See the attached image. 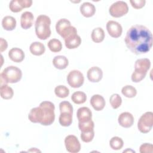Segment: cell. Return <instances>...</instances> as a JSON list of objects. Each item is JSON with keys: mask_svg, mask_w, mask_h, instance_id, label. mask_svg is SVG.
I'll list each match as a JSON object with an SVG mask.
<instances>
[{"mask_svg": "<svg viewBox=\"0 0 153 153\" xmlns=\"http://www.w3.org/2000/svg\"><path fill=\"white\" fill-rule=\"evenodd\" d=\"M124 42L127 48L133 54H145L152 46V35L151 30L143 25H133L128 29Z\"/></svg>", "mask_w": 153, "mask_h": 153, "instance_id": "1", "label": "cell"}, {"mask_svg": "<svg viewBox=\"0 0 153 153\" xmlns=\"http://www.w3.org/2000/svg\"><path fill=\"white\" fill-rule=\"evenodd\" d=\"M54 105L50 101L42 102L39 106L32 108L29 114V120L33 123H40L42 126H50L55 120Z\"/></svg>", "mask_w": 153, "mask_h": 153, "instance_id": "2", "label": "cell"}, {"mask_svg": "<svg viewBox=\"0 0 153 153\" xmlns=\"http://www.w3.org/2000/svg\"><path fill=\"white\" fill-rule=\"evenodd\" d=\"M51 19L46 15H39L37 17L35 23V33L41 40H45L51 35Z\"/></svg>", "mask_w": 153, "mask_h": 153, "instance_id": "3", "label": "cell"}, {"mask_svg": "<svg viewBox=\"0 0 153 153\" xmlns=\"http://www.w3.org/2000/svg\"><path fill=\"white\" fill-rule=\"evenodd\" d=\"M151 67V62L147 58L137 59L134 63V71L131 79L134 82H139L145 78Z\"/></svg>", "mask_w": 153, "mask_h": 153, "instance_id": "4", "label": "cell"}, {"mask_svg": "<svg viewBox=\"0 0 153 153\" xmlns=\"http://www.w3.org/2000/svg\"><path fill=\"white\" fill-rule=\"evenodd\" d=\"M22 77V71L14 66L5 68L0 74L1 85L8 83L18 82Z\"/></svg>", "mask_w": 153, "mask_h": 153, "instance_id": "5", "label": "cell"}, {"mask_svg": "<svg viewBox=\"0 0 153 153\" xmlns=\"http://www.w3.org/2000/svg\"><path fill=\"white\" fill-rule=\"evenodd\" d=\"M56 30L57 33L63 39H65L67 36L72 33H77L76 29L71 26L70 21L66 19H61L57 22Z\"/></svg>", "mask_w": 153, "mask_h": 153, "instance_id": "6", "label": "cell"}, {"mask_svg": "<svg viewBox=\"0 0 153 153\" xmlns=\"http://www.w3.org/2000/svg\"><path fill=\"white\" fill-rule=\"evenodd\" d=\"M153 126V113L146 112L140 117L137 123L138 130L142 133H147L151 131Z\"/></svg>", "mask_w": 153, "mask_h": 153, "instance_id": "7", "label": "cell"}, {"mask_svg": "<svg viewBox=\"0 0 153 153\" xmlns=\"http://www.w3.org/2000/svg\"><path fill=\"white\" fill-rule=\"evenodd\" d=\"M128 11V5L126 2L123 1H118L113 3L109 9V13L111 16L115 18L121 17L126 15Z\"/></svg>", "mask_w": 153, "mask_h": 153, "instance_id": "8", "label": "cell"}, {"mask_svg": "<svg viewBox=\"0 0 153 153\" xmlns=\"http://www.w3.org/2000/svg\"><path fill=\"white\" fill-rule=\"evenodd\" d=\"M84 77L81 72L78 70L71 71L67 76V82L72 88H79L84 83Z\"/></svg>", "mask_w": 153, "mask_h": 153, "instance_id": "9", "label": "cell"}, {"mask_svg": "<svg viewBox=\"0 0 153 153\" xmlns=\"http://www.w3.org/2000/svg\"><path fill=\"white\" fill-rule=\"evenodd\" d=\"M66 150L71 153H77L81 149V144L78 138L72 134L67 136L65 139Z\"/></svg>", "mask_w": 153, "mask_h": 153, "instance_id": "10", "label": "cell"}, {"mask_svg": "<svg viewBox=\"0 0 153 153\" xmlns=\"http://www.w3.org/2000/svg\"><path fill=\"white\" fill-rule=\"evenodd\" d=\"M106 29L109 35L115 38L120 37L123 32L121 25L117 22L109 20L106 23Z\"/></svg>", "mask_w": 153, "mask_h": 153, "instance_id": "11", "label": "cell"}, {"mask_svg": "<svg viewBox=\"0 0 153 153\" xmlns=\"http://www.w3.org/2000/svg\"><path fill=\"white\" fill-rule=\"evenodd\" d=\"M32 4L31 0H12L9 4L10 10L13 13H19L23 8H29Z\"/></svg>", "mask_w": 153, "mask_h": 153, "instance_id": "12", "label": "cell"}, {"mask_svg": "<svg viewBox=\"0 0 153 153\" xmlns=\"http://www.w3.org/2000/svg\"><path fill=\"white\" fill-rule=\"evenodd\" d=\"M88 79L92 82H99L103 77L102 70L97 66L90 68L87 73Z\"/></svg>", "mask_w": 153, "mask_h": 153, "instance_id": "13", "label": "cell"}, {"mask_svg": "<svg viewBox=\"0 0 153 153\" xmlns=\"http://www.w3.org/2000/svg\"><path fill=\"white\" fill-rule=\"evenodd\" d=\"M118 121L121 127L129 128L131 127L134 123V117L131 113L124 112L119 115Z\"/></svg>", "mask_w": 153, "mask_h": 153, "instance_id": "14", "label": "cell"}, {"mask_svg": "<svg viewBox=\"0 0 153 153\" xmlns=\"http://www.w3.org/2000/svg\"><path fill=\"white\" fill-rule=\"evenodd\" d=\"M65 40V44L68 49H75L79 47L81 43V37L77 35V33H72L66 37Z\"/></svg>", "mask_w": 153, "mask_h": 153, "instance_id": "15", "label": "cell"}, {"mask_svg": "<svg viewBox=\"0 0 153 153\" xmlns=\"http://www.w3.org/2000/svg\"><path fill=\"white\" fill-rule=\"evenodd\" d=\"M34 17L33 14L30 11L23 13L20 17V25L24 29H27L32 27L33 23Z\"/></svg>", "mask_w": 153, "mask_h": 153, "instance_id": "16", "label": "cell"}, {"mask_svg": "<svg viewBox=\"0 0 153 153\" xmlns=\"http://www.w3.org/2000/svg\"><path fill=\"white\" fill-rule=\"evenodd\" d=\"M90 102L93 109L97 111H102L104 108L106 103L105 99L100 94H94L92 96Z\"/></svg>", "mask_w": 153, "mask_h": 153, "instance_id": "17", "label": "cell"}, {"mask_svg": "<svg viewBox=\"0 0 153 153\" xmlns=\"http://www.w3.org/2000/svg\"><path fill=\"white\" fill-rule=\"evenodd\" d=\"M8 57L14 62L20 63L24 60L25 54L22 49L14 47L8 51Z\"/></svg>", "mask_w": 153, "mask_h": 153, "instance_id": "18", "label": "cell"}, {"mask_svg": "<svg viewBox=\"0 0 153 153\" xmlns=\"http://www.w3.org/2000/svg\"><path fill=\"white\" fill-rule=\"evenodd\" d=\"M78 123H84L91 120L92 112L87 107L79 108L76 112Z\"/></svg>", "mask_w": 153, "mask_h": 153, "instance_id": "19", "label": "cell"}, {"mask_svg": "<svg viewBox=\"0 0 153 153\" xmlns=\"http://www.w3.org/2000/svg\"><path fill=\"white\" fill-rule=\"evenodd\" d=\"M81 14L85 17H92L96 12V8L94 5L88 2L82 3L79 8Z\"/></svg>", "mask_w": 153, "mask_h": 153, "instance_id": "20", "label": "cell"}, {"mask_svg": "<svg viewBox=\"0 0 153 153\" xmlns=\"http://www.w3.org/2000/svg\"><path fill=\"white\" fill-rule=\"evenodd\" d=\"M54 66L58 69H64L69 65L68 59L64 56H56L53 60Z\"/></svg>", "mask_w": 153, "mask_h": 153, "instance_id": "21", "label": "cell"}, {"mask_svg": "<svg viewBox=\"0 0 153 153\" xmlns=\"http://www.w3.org/2000/svg\"><path fill=\"white\" fill-rule=\"evenodd\" d=\"M2 27L8 31L14 30L16 26V20L15 18L10 16H5L2 20Z\"/></svg>", "mask_w": 153, "mask_h": 153, "instance_id": "22", "label": "cell"}, {"mask_svg": "<svg viewBox=\"0 0 153 153\" xmlns=\"http://www.w3.org/2000/svg\"><path fill=\"white\" fill-rule=\"evenodd\" d=\"M29 50L31 54L34 56H41L45 53V48L42 43L40 42H33L30 44Z\"/></svg>", "mask_w": 153, "mask_h": 153, "instance_id": "23", "label": "cell"}, {"mask_svg": "<svg viewBox=\"0 0 153 153\" xmlns=\"http://www.w3.org/2000/svg\"><path fill=\"white\" fill-rule=\"evenodd\" d=\"M72 114L73 113L69 112H60L59 118L60 124L63 127H68L72 123Z\"/></svg>", "mask_w": 153, "mask_h": 153, "instance_id": "24", "label": "cell"}, {"mask_svg": "<svg viewBox=\"0 0 153 153\" xmlns=\"http://www.w3.org/2000/svg\"><path fill=\"white\" fill-rule=\"evenodd\" d=\"M91 39L96 43L102 42L105 38V32L102 27H96L92 30L91 34Z\"/></svg>", "mask_w": 153, "mask_h": 153, "instance_id": "25", "label": "cell"}, {"mask_svg": "<svg viewBox=\"0 0 153 153\" xmlns=\"http://www.w3.org/2000/svg\"><path fill=\"white\" fill-rule=\"evenodd\" d=\"M1 97L4 99H10L13 97L14 91L13 88L7 84H3L1 85L0 88Z\"/></svg>", "mask_w": 153, "mask_h": 153, "instance_id": "26", "label": "cell"}, {"mask_svg": "<svg viewBox=\"0 0 153 153\" xmlns=\"http://www.w3.org/2000/svg\"><path fill=\"white\" fill-rule=\"evenodd\" d=\"M71 99L75 104H82L87 100V96L85 93L80 91L74 92L71 96Z\"/></svg>", "mask_w": 153, "mask_h": 153, "instance_id": "27", "label": "cell"}, {"mask_svg": "<svg viewBox=\"0 0 153 153\" xmlns=\"http://www.w3.org/2000/svg\"><path fill=\"white\" fill-rule=\"evenodd\" d=\"M47 46L50 50L53 53L59 52L62 49V44L57 39H50L47 43Z\"/></svg>", "mask_w": 153, "mask_h": 153, "instance_id": "28", "label": "cell"}, {"mask_svg": "<svg viewBox=\"0 0 153 153\" xmlns=\"http://www.w3.org/2000/svg\"><path fill=\"white\" fill-rule=\"evenodd\" d=\"M109 145L113 150H120L123 148L124 142L121 137L114 136L109 141Z\"/></svg>", "mask_w": 153, "mask_h": 153, "instance_id": "29", "label": "cell"}, {"mask_svg": "<svg viewBox=\"0 0 153 153\" xmlns=\"http://www.w3.org/2000/svg\"><path fill=\"white\" fill-rule=\"evenodd\" d=\"M121 93L125 97L128 98H132L136 96L137 94V90L132 85H127L122 88Z\"/></svg>", "mask_w": 153, "mask_h": 153, "instance_id": "30", "label": "cell"}, {"mask_svg": "<svg viewBox=\"0 0 153 153\" xmlns=\"http://www.w3.org/2000/svg\"><path fill=\"white\" fill-rule=\"evenodd\" d=\"M55 94L60 98H65L69 94V90L65 85H59L54 88Z\"/></svg>", "mask_w": 153, "mask_h": 153, "instance_id": "31", "label": "cell"}, {"mask_svg": "<svg viewBox=\"0 0 153 153\" xmlns=\"http://www.w3.org/2000/svg\"><path fill=\"white\" fill-rule=\"evenodd\" d=\"M94 124L92 120L84 123H78V128L81 132H88L94 130Z\"/></svg>", "mask_w": 153, "mask_h": 153, "instance_id": "32", "label": "cell"}, {"mask_svg": "<svg viewBox=\"0 0 153 153\" xmlns=\"http://www.w3.org/2000/svg\"><path fill=\"white\" fill-rule=\"evenodd\" d=\"M109 103L113 109H117L122 103L121 97L118 94H113L109 98Z\"/></svg>", "mask_w": 153, "mask_h": 153, "instance_id": "33", "label": "cell"}, {"mask_svg": "<svg viewBox=\"0 0 153 153\" xmlns=\"http://www.w3.org/2000/svg\"><path fill=\"white\" fill-rule=\"evenodd\" d=\"M94 136V130L88 131V132H81L80 135L81 140L85 143H88L92 141Z\"/></svg>", "mask_w": 153, "mask_h": 153, "instance_id": "34", "label": "cell"}, {"mask_svg": "<svg viewBox=\"0 0 153 153\" xmlns=\"http://www.w3.org/2000/svg\"><path fill=\"white\" fill-rule=\"evenodd\" d=\"M139 151L140 153H148L152 152L153 151V146L151 143H145L140 145Z\"/></svg>", "mask_w": 153, "mask_h": 153, "instance_id": "35", "label": "cell"}, {"mask_svg": "<svg viewBox=\"0 0 153 153\" xmlns=\"http://www.w3.org/2000/svg\"><path fill=\"white\" fill-rule=\"evenodd\" d=\"M130 2L134 8L140 9L145 6L146 1L145 0H130Z\"/></svg>", "mask_w": 153, "mask_h": 153, "instance_id": "36", "label": "cell"}, {"mask_svg": "<svg viewBox=\"0 0 153 153\" xmlns=\"http://www.w3.org/2000/svg\"><path fill=\"white\" fill-rule=\"evenodd\" d=\"M8 47L7 42L5 39H4L2 38H1L0 39V51L1 53L3 52L4 51L6 50Z\"/></svg>", "mask_w": 153, "mask_h": 153, "instance_id": "37", "label": "cell"}]
</instances>
